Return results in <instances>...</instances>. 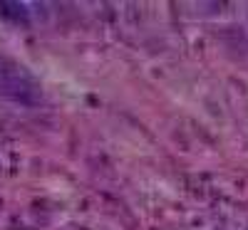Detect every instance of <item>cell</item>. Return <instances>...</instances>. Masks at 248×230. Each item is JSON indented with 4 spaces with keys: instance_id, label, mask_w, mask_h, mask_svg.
Returning a JSON list of instances; mask_svg holds the SVG:
<instances>
[{
    "instance_id": "obj_1",
    "label": "cell",
    "mask_w": 248,
    "mask_h": 230,
    "mask_svg": "<svg viewBox=\"0 0 248 230\" xmlns=\"http://www.w3.org/2000/svg\"><path fill=\"white\" fill-rule=\"evenodd\" d=\"M0 89H3L5 97H10L13 101H20V104H35L40 99L37 87L20 74H5L3 82H0Z\"/></svg>"
}]
</instances>
